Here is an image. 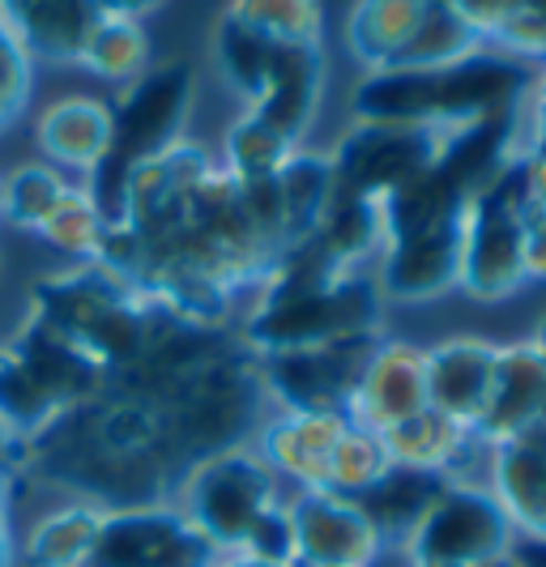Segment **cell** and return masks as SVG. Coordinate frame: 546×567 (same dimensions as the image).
Here are the masks:
<instances>
[{"label": "cell", "mask_w": 546, "mask_h": 567, "mask_svg": "<svg viewBox=\"0 0 546 567\" xmlns=\"http://www.w3.org/2000/svg\"><path fill=\"white\" fill-rule=\"evenodd\" d=\"M375 320H380V286L363 274H342L312 290L260 299V308L248 320V346L260 359L324 341L363 338L375 333Z\"/></svg>", "instance_id": "6da1fadb"}, {"label": "cell", "mask_w": 546, "mask_h": 567, "mask_svg": "<svg viewBox=\"0 0 546 567\" xmlns=\"http://www.w3.org/2000/svg\"><path fill=\"white\" fill-rule=\"evenodd\" d=\"M274 504H278V474L260 461V453H248L239 444L188 465L179 512L218 555H239L257 516Z\"/></svg>", "instance_id": "7a4b0ae2"}, {"label": "cell", "mask_w": 546, "mask_h": 567, "mask_svg": "<svg viewBox=\"0 0 546 567\" xmlns=\"http://www.w3.org/2000/svg\"><path fill=\"white\" fill-rule=\"evenodd\" d=\"M457 286L470 299H513L525 286V197L517 163L465 200Z\"/></svg>", "instance_id": "3957f363"}, {"label": "cell", "mask_w": 546, "mask_h": 567, "mask_svg": "<svg viewBox=\"0 0 546 567\" xmlns=\"http://www.w3.org/2000/svg\"><path fill=\"white\" fill-rule=\"evenodd\" d=\"M517 538L487 483H449L405 538L414 567H495Z\"/></svg>", "instance_id": "277c9868"}, {"label": "cell", "mask_w": 546, "mask_h": 567, "mask_svg": "<svg viewBox=\"0 0 546 567\" xmlns=\"http://www.w3.org/2000/svg\"><path fill=\"white\" fill-rule=\"evenodd\" d=\"M372 350H375V333H363V338L282 350V354H260L257 359L260 389L278 401L282 410L346 414Z\"/></svg>", "instance_id": "5b68a950"}, {"label": "cell", "mask_w": 546, "mask_h": 567, "mask_svg": "<svg viewBox=\"0 0 546 567\" xmlns=\"http://www.w3.org/2000/svg\"><path fill=\"white\" fill-rule=\"evenodd\" d=\"M444 128H393V124H354L342 145L329 154V167L342 197H389L440 158Z\"/></svg>", "instance_id": "8992f818"}, {"label": "cell", "mask_w": 546, "mask_h": 567, "mask_svg": "<svg viewBox=\"0 0 546 567\" xmlns=\"http://www.w3.org/2000/svg\"><path fill=\"white\" fill-rule=\"evenodd\" d=\"M218 550L193 529V520L167 504L112 508L86 567H214Z\"/></svg>", "instance_id": "52a82bcc"}, {"label": "cell", "mask_w": 546, "mask_h": 567, "mask_svg": "<svg viewBox=\"0 0 546 567\" xmlns=\"http://www.w3.org/2000/svg\"><path fill=\"white\" fill-rule=\"evenodd\" d=\"M295 525V567H372L380 534L350 495L299 491L287 504Z\"/></svg>", "instance_id": "ba28073f"}, {"label": "cell", "mask_w": 546, "mask_h": 567, "mask_svg": "<svg viewBox=\"0 0 546 567\" xmlns=\"http://www.w3.org/2000/svg\"><path fill=\"white\" fill-rule=\"evenodd\" d=\"M461 230H465V209L453 218H440L432 227L384 239L380 282H375L380 295L398 303H427L449 295L461 274Z\"/></svg>", "instance_id": "9c48e42d"}, {"label": "cell", "mask_w": 546, "mask_h": 567, "mask_svg": "<svg viewBox=\"0 0 546 567\" xmlns=\"http://www.w3.org/2000/svg\"><path fill=\"white\" fill-rule=\"evenodd\" d=\"M423 410H427V350L410 341H375L346 419L372 431H389Z\"/></svg>", "instance_id": "30bf717a"}, {"label": "cell", "mask_w": 546, "mask_h": 567, "mask_svg": "<svg viewBox=\"0 0 546 567\" xmlns=\"http://www.w3.org/2000/svg\"><path fill=\"white\" fill-rule=\"evenodd\" d=\"M546 401V363L534 350V341H499L495 371H491V389L483 401V414L474 423V435L483 444H499L508 435H517L525 426L538 423Z\"/></svg>", "instance_id": "8fae6325"}, {"label": "cell", "mask_w": 546, "mask_h": 567, "mask_svg": "<svg viewBox=\"0 0 546 567\" xmlns=\"http://www.w3.org/2000/svg\"><path fill=\"white\" fill-rule=\"evenodd\" d=\"M487 486L517 534L546 538V426L534 423L491 444Z\"/></svg>", "instance_id": "7c38bea8"}, {"label": "cell", "mask_w": 546, "mask_h": 567, "mask_svg": "<svg viewBox=\"0 0 546 567\" xmlns=\"http://www.w3.org/2000/svg\"><path fill=\"white\" fill-rule=\"evenodd\" d=\"M495 354H499V341L474 338V333L435 341L427 350V410L474 431L487 401Z\"/></svg>", "instance_id": "4fadbf2b"}, {"label": "cell", "mask_w": 546, "mask_h": 567, "mask_svg": "<svg viewBox=\"0 0 546 567\" xmlns=\"http://www.w3.org/2000/svg\"><path fill=\"white\" fill-rule=\"evenodd\" d=\"M34 142L52 167L94 171L115 142V107L94 94H64L34 120Z\"/></svg>", "instance_id": "5bb4252c"}, {"label": "cell", "mask_w": 546, "mask_h": 567, "mask_svg": "<svg viewBox=\"0 0 546 567\" xmlns=\"http://www.w3.org/2000/svg\"><path fill=\"white\" fill-rule=\"evenodd\" d=\"M346 414H303V410H282L260 431V461L278 474L295 478L303 491H320L329 478V461L346 431Z\"/></svg>", "instance_id": "9a60e30c"}, {"label": "cell", "mask_w": 546, "mask_h": 567, "mask_svg": "<svg viewBox=\"0 0 546 567\" xmlns=\"http://www.w3.org/2000/svg\"><path fill=\"white\" fill-rule=\"evenodd\" d=\"M320 94H324V48L320 43L278 48L269 82L257 94V103H248V112L295 145L312 128Z\"/></svg>", "instance_id": "2e32d148"}, {"label": "cell", "mask_w": 546, "mask_h": 567, "mask_svg": "<svg viewBox=\"0 0 546 567\" xmlns=\"http://www.w3.org/2000/svg\"><path fill=\"white\" fill-rule=\"evenodd\" d=\"M435 0H354L346 18V52L363 73L402 64Z\"/></svg>", "instance_id": "e0dca14e"}, {"label": "cell", "mask_w": 546, "mask_h": 567, "mask_svg": "<svg viewBox=\"0 0 546 567\" xmlns=\"http://www.w3.org/2000/svg\"><path fill=\"white\" fill-rule=\"evenodd\" d=\"M453 483L440 470H410V465H389L368 491L350 495L359 512L372 520V529L380 534V542L389 538H410L414 525L427 516L435 499L444 495V486Z\"/></svg>", "instance_id": "ac0fdd59"}, {"label": "cell", "mask_w": 546, "mask_h": 567, "mask_svg": "<svg viewBox=\"0 0 546 567\" xmlns=\"http://www.w3.org/2000/svg\"><path fill=\"white\" fill-rule=\"evenodd\" d=\"M278 184V200H282V230H287V244H303L312 239L329 214V205L338 197V179H333V167L329 158L320 154H290L287 167L274 175Z\"/></svg>", "instance_id": "d6986e66"}, {"label": "cell", "mask_w": 546, "mask_h": 567, "mask_svg": "<svg viewBox=\"0 0 546 567\" xmlns=\"http://www.w3.org/2000/svg\"><path fill=\"white\" fill-rule=\"evenodd\" d=\"M103 516L107 508H99L90 499L43 516L22 546V567H86L99 529H103Z\"/></svg>", "instance_id": "ffe728a7"}, {"label": "cell", "mask_w": 546, "mask_h": 567, "mask_svg": "<svg viewBox=\"0 0 546 567\" xmlns=\"http://www.w3.org/2000/svg\"><path fill=\"white\" fill-rule=\"evenodd\" d=\"M64 414V405L52 398V389L27 368V359L9 346L0 350V426L22 440V444H34L48 426Z\"/></svg>", "instance_id": "44dd1931"}, {"label": "cell", "mask_w": 546, "mask_h": 567, "mask_svg": "<svg viewBox=\"0 0 546 567\" xmlns=\"http://www.w3.org/2000/svg\"><path fill=\"white\" fill-rule=\"evenodd\" d=\"M78 64L86 73H94V78H103V82H115V85L137 82L145 69H150V34L133 18L99 13V22L90 27L86 48H82Z\"/></svg>", "instance_id": "7402d4cb"}, {"label": "cell", "mask_w": 546, "mask_h": 567, "mask_svg": "<svg viewBox=\"0 0 546 567\" xmlns=\"http://www.w3.org/2000/svg\"><path fill=\"white\" fill-rule=\"evenodd\" d=\"M223 18L239 22L244 30H253L278 48H303V43L324 39L320 34L324 30L320 0H230Z\"/></svg>", "instance_id": "603a6c76"}, {"label": "cell", "mask_w": 546, "mask_h": 567, "mask_svg": "<svg viewBox=\"0 0 546 567\" xmlns=\"http://www.w3.org/2000/svg\"><path fill=\"white\" fill-rule=\"evenodd\" d=\"M478 48H487V39L465 22V13H461L457 4H453V0H435L432 13L423 18L419 34H414L410 48H405L402 69H449V64H457V60L474 56ZM393 69H398V64H393Z\"/></svg>", "instance_id": "cb8c5ba5"}, {"label": "cell", "mask_w": 546, "mask_h": 567, "mask_svg": "<svg viewBox=\"0 0 546 567\" xmlns=\"http://www.w3.org/2000/svg\"><path fill=\"white\" fill-rule=\"evenodd\" d=\"M290 154H295V145L282 133H274L265 120L244 112L230 124L227 145H223V171L235 184H257V179H274L287 167Z\"/></svg>", "instance_id": "d4e9b609"}, {"label": "cell", "mask_w": 546, "mask_h": 567, "mask_svg": "<svg viewBox=\"0 0 546 567\" xmlns=\"http://www.w3.org/2000/svg\"><path fill=\"white\" fill-rule=\"evenodd\" d=\"M278 56V43L260 39L253 30H244L239 22L223 18L218 34H214V60H218V73L227 78V85L235 94H244L248 103H257V94L269 82V69Z\"/></svg>", "instance_id": "484cf974"}, {"label": "cell", "mask_w": 546, "mask_h": 567, "mask_svg": "<svg viewBox=\"0 0 546 567\" xmlns=\"http://www.w3.org/2000/svg\"><path fill=\"white\" fill-rule=\"evenodd\" d=\"M69 197V184L52 163H27L13 175H4V223L34 230L56 214V205Z\"/></svg>", "instance_id": "4316f807"}, {"label": "cell", "mask_w": 546, "mask_h": 567, "mask_svg": "<svg viewBox=\"0 0 546 567\" xmlns=\"http://www.w3.org/2000/svg\"><path fill=\"white\" fill-rule=\"evenodd\" d=\"M389 449L380 440V431L359 423H346L342 440L333 449V461H329V478L320 491H338V495H359L389 470Z\"/></svg>", "instance_id": "83f0119b"}, {"label": "cell", "mask_w": 546, "mask_h": 567, "mask_svg": "<svg viewBox=\"0 0 546 567\" xmlns=\"http://www.w3.org/2000/svg\"><path fill=\"white\" fill-rule=\"evenodd\" d=\"M103 230H107V218L94 205V197H90L86 188H69V197L56 205V214L39 227V239L64 256L90 260L94 248H99V239H103Z\"/></svg>", "instance_id": "f1b7e54d"}, {"label": "cell", "mask_w": 546, "mask_h": 567, "mask_svg": "<svg viewBox=\"0 0 546 567\" xmlns=\"http://www.w3.org/2000/svg\"><path fill=\"white\" fill-rule=\"evenodd\" d=\"M248 559H260V564H287L295 567V525H290V508L278 499L274 508H265L253 525V534L244 542Z\"/></svg>", "instance_id": "f546056e"}, {"label": "cell", "mask_w": 546, "mask_h": 567, "mask_svg": "<svg viewBox=\"0 0 546 567\" xmlns=\"http://www.w3.org/2000/svg\"><path fill=\"white\" fill-rule=\"evenodd\" d=\"M30 52L18 39V30L9 27V18H0V120L18 115V107L27 103L30 90Z\"/></svg>", "instance_id": "4dcf8cb0"}, {"label": "cell", "mask_w": 546, "mask_h": 567, "mask_svg": "<svg viewBox=\"0 0 546 567\" xmlns=\"http://www.w3.org/2000/svg\"><path fill=\"white\" fill-rule=\"evenodd\" d=\"M521 154H546V64L529 73L521 99Z\"/></svg>", "instance_id": "1f68e13d"}, {"label": "cell", "mask_w": 546, "mask_h": 567, "mask_svg": "<svg viewBox=\"0 0 546 567\" xmlns=\"http://www.w3.org/2000/svg\"><path fill=\"white\" fill-rule=\"evenodd\" d=\"M525 282H546V209H525Z\"/></svg>", "instance_id": "d6a6232c"}, {"label": "cell", "mask_w": 546, "mask_h": 567, "mask_svg": "<svg viewBox=\"0 0 546 567\" xmlns=\"http://www.w3.org/2000/svg\"><path fill=\"white\" fill-rule=\"evenodd\" d=\"M517 171L525 209H546V154H521Z\"/></svg>", "instance_id": "836d02e7"}, {"label": "cell", "mask_w": 546, "mask_h": 567, "mask_svg": "<svg viewBox=\"0 0 546 567\" xmlns=\"http://www.w3.org/2000/svg\"><path fill=\"white\" fill-rule=\"evenodd\" d=\"M508 567H546V538L517 534L508 546Z\"/></svg>", "instance_id": "e575fe53"}, {"label": "cell", "mask_w": 546, "mask_h": 567, "mask_svg": "<svg viewBox=\"0 0 546 567\" xmlns=\"http://www.w3.org/2000/svg\"><path fill=\"white\" fill-rule=\"evenodd\" d=\"M163 0H94V9L99 13H112V18H133V22H142L150 9H158Z\"/></svg>", "instance_id": "d590c367"}, {"label": "cell", "mask_w": 546, "mask_h": 567, "mask_svg": "<svg viewBox=\"0 0 546 567\" xmlns=\"http://www.w3.org/2000/svg\"><path fill=\"white\" fill-rule=\"evenodd\" d=\"M13 564V542H9V474H0V567Z\"/></svg>", "instance_id": "8d00e7d4"}, {"label": "cell", "mask_w": 546, "mask_h": 567, "mask_svg": "<svg viewBox=\"0 0 546 567\" xmlns=\"http://www.w3.org/2000/svg\"><path fill=\"white\" fill-rule=\"evenodd\" d=\"M214 567H287V564H260V559H248V555H218Z\"/></svg>", "instance_id": "74e56055"}, {"label": "cell", "mask_w": 546, "mask_h": 567, "mask_svg": "<svg viewBox=\"0 0 546 567\" xmlns=\"http://www.w3.org/2000/svg\"><path fill=\"white\" fill-rule=\"evenodd\" d=\"M534 350H538V354H543V363H546V312H543V320H538V329H534Z\"/></svg>", "instance_id": "f35d334b"}, {"label": "cell", "mask_w": 546, "mask_h": 567, "mask_svg": "<svg viewBox=\"0 0 546 567\" xmlns=\"http://www.w3.org/2000/svg\"><path fill=\"white\" fill-rule=\"evenodd\" d=\"M0 218H4V179H0Z\"/></svg>", "instance_id": "ab89813d"}, {"label": "cell", "mask_w": 546, "mask_h": 567, "mask_svg": "<svg viewBox=\"0 0 546 567\" xmlns=\"http://www.w3.org/2000/svg\"><path fill=\"white\" fill-rule=\"evenodd\" d=\"M538 426H546V401H543V414H538Z\"/></svg>", "instance_id": "60d3db41"}, {"label": "cell", "mask_w": 546, "mask_h": 567, "mask_svg": "<svg viewBox=\"0 0 546 567\" xmlns=\"http://www.w3.org/2000/svg\"><path fill=\"white\" fill-rule=\"evenodd\" d=\"M0 124H4V120H0Z\"/></svg>", "instance_id": "b9f144b4"}]
</instances>
